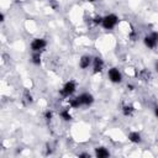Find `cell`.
Wrapping results in <instances>:
<instances>
[{"instance_id":"obj_5","label":"cell","mask_w":158,"mask_h":158,"mask_svg":"<svg viewBox=\"0 0 158 158\" xmlns=\"http://www.w3.org/2000/svg\"><path fill=\"white\" fill-rule=\"evenodd\" d=\"M47 46V41L44 38H35L31 42V49L32 52H42Z\"/></svg>"},{"instance_id":"obj_14","label":"cell","mask_w":158,"mask_h":158,"mask_svg":"<svg viewBox=\"0 0 158 158\" xmlns=\"http://www.w3.org/2000/svg\"><path fill=\"white\" fill-rule=\"evenodd\" d=\"M60 117L64 120V121H70L72 120V114L69 112V109H64L60 111Z\"/></svg>"},{"instance_id":"obj_7","label":"cell","mask_w":158,"mask_h":158,"mask_svg":"<svg viewBox=\"0 0 158 158\" xmlns=\"http://www.w3.org/2000/svg\"><path fill=\"white\" fill-rule=\"evenodd\" d=\"M79 99H80V102L83 106H90L93 102H94V96L89 93H83L79 95Z\"/></svg>"},{"instance_id":"obj_16","label":"cell","mask_w":158,"mask_h":158,"mask_svg":"<svg viewBox=\"0 0 158 158\" xmlns=\"http://www.w3.org/2000/svg\"><path fill=\"white\" fill-rule=\"evenodd\" d=\"M149 77H151V74H149V72H147V70H142V72L139 73V78H141L142 80H148Z\"/></svg>"},{"instance_id":"obj_12","label":"cell","mask_w":158,"mask_h":158,"mask_svg":"<svg viewBox=\"0 0 158 158\" xmlns=\"http://www.w3.org/2000/svg\"><path fill=\"white\" fill-rule=\"evenodd\" d=\"M31 62L35 65H41V63H42V54H41V52H33L32 57H31Z\"/></svg>"},{"instance_id":"obj_2","label":"cell","mask_w":158,"mask_h":158,"mask_svg":"<svg viewBox=\"0 0 158 158\" xmlns=\"http://www.w3.org/2000/svg\"><path fill=\"white\" fill-rule=\"evenodd\" d=\"M75 90H77V83L74 80H69L60 89V95L63 98H69L75 93Z\"/></svg>"},{"instance_id":"obj_26","label":"cell","mask_w":158,"mask_h":158,"mask_svg":"<svg viewBox=\"0 0 158 158\" xmlns=\"http://www.w3.org/2000/svg\"><path fill=\"white\" fill-rule=\"evenodd\" d=\"M88 1H90V2H94V1H95V0H88Z\"/></svg>"},{"instance_id":"obj_24","label":"cell","mask_w":158,"mask_h":158,"mask_svg":"<svg viewBox=\"0 0 158 158\" xmlns=\"http://www.w3.org/2000/svg\"><path fill=\"white\" fill-rule=\"evenodd\" d=\"M127 88H128V89H130V90H132V89H133V85H131V84H130V85H128V84H127Z\"/></svg>"},{"instance_id":"obj_8","label":"cell","mask_w":158,"mask_h":158,"mask_svg":"<svg viewBox=\"0 0 158 158\" xmlns=\"http://www.w3.org/2000/svg\"><path fill=\"white\" fill-rule=\"evenodd\" d=\"M91 64H93V58H91L89 54H84V56L80 57V59H79V67H80L81 69H86V68H89Z\"/></svg>"},{"instance_id":"obj_17","label":"cell","mask_w":158,"mask_h":158,"mask_svg":"<svg viewBox=\"0 0 158 158\" xmlns=\"http://www.w3.org/2000/svg\"><path fill=\"white\" fill-rule=\"evenodd\" d=\"M44 118H46L47 121H51V120L53 118V111H52V110H47V111L44 112Z\"/></svg>"},{"instance_id":"obj_1","label":"cell","mask_w":158,"mask_h":158,"mask_svg":"<svg viewBox=\"0 0 158 158\" xmlns=\"http://www.w3.org/2000/svg\"><path fill=\"white\" fill-rule=\"evenodd\" d=\"M118 23V16L115 14H109L102 17V27L105 30H112Z\"/></svg>"},{"instance_id":"obj_23","label":"cell","mask_w":158,"mask_h":158,"mask_svg":"<svg viewBox=\"0 0 158 158\" xmlns=\"http://www.w3.org/2000/svg\"><path fill=\"white\" fill-rule=\"evenodd\" d=\"M4 17H5L4 14H1V15H0V21H4Z\"/></svg>"},{"instance_id":"obj_11","label":"cell","mask_w":158,"mask_h":158,"mask_svg":"<svg viewBox=\"0 0 158 158\" xmlns=\"http://www.w3.org/2000/svg\"><path fill=\"white\" fill-rule=\"evenodd\" d=\"M121 111H122L123 116L130 117V116H132V115H133V112H135V107H133L132 105H130V104H125V105H122Z\"/></svg>"},{"instance_id":"obj_9","label":"cell","mask_w":158,"mask_h":158,"mask_svg":"<svg viewBox=\"0 0 158 158\" xmlns=\"http://www.w3.org/2000/svg\"><path fill=\"white\" fill-rule=\"evenodd\" d=\"M94 153H95V156H96L98 158H107V157L110 156L109 149H107L106 147H102V146L96 147L95 151H94Z\"/></svg>"},{"instance_id":"obj_18","label":"cell","mask_w":158,"mask_h":158,"mask_svg":"<svg viewBox=\"0 0 158 158\" xmlns=\"http://www.w3.org/2000/svg\"><path fill=\"white\" fill-rule=\"evenodd\" d=\"M94 23L95 25H101L102 23V16H95L94 17Z\"/></svg>"},{"instance_id":"obj_15","label":"cell","mask_w":158,"mask_h":158,"mask_svg":"<svg viewBox=\"0 0 158 158\" xmlns=\"http://www.w3.org/2000/svg\"><path fill=\"white\" fill-rule=\"evenodd\" d=\"M23 101H25V104H31L33 101L32 100V95H31V93L28 90H25V93H23Z\"/></svg>"},{"instance_id":"obj_22","label":"cell","mask_w":158,"mask_h":158,"mask_svg":"<svg viewBox=\"0 0 158 158\" xmlns=\"http://www.w3.org/2000/svg\"><path fill=\"white\" fill-rule=\"evenodd\" d=\"M154 115L157 116V118H158V106L156 107V110H154Z\"/></svg>"},{"instance_id":"obj_13","label":"cell","mask_w":158,"mask_h":158,"mask_svg":"<svg viewBox=\"0 0 158 158\" xmlns=\"http://www.w3.org/2000/svg\"><path fill=\"white\" fill-rule=\"evenodd\" d=\"M68 102H69V107H72V109H78V107H80V106H83L81 102H80L79 96L73 98V99H69Z\"/></svg>"},{"instance_id":"obj_6","label":"cell","mask_w":158,"mask_h":158,"mask_svg":"<svg viewBox=\"0 0 158 158\" xmlns=\"http://www.w3.org/2000/svg\"><path fill=\"white\" fill-rule=\"evenodd\" d=\"M102 69H104V60H102L100 57L93 58V73H94V74L101 73Z\"/></svg>"},{"instance_id":"obj_20","label":"cell","mask_w":158,"mask_h":158,"mask_svg":"<svg viewBox=\"0 0 158 158\" xmlns=\"http://www.w3.org/2000/svg\"><path fill=\"white\" fill-rule=\"evenodd\" d=\"M49 2H51V5H52V7H53V9H57L58 4H57V1H56V0H49Z\"/></svg>"},{"instance_id":"obj_3","label":"cell","mask_w":158,"mask_h":158,"mask_svg":"<svg viewBox=\"0 0 158 158\" xmlns=\"http://www.w3.org/2000/svg\"><path fill=\"white\" fill-rule=\"evenodd\" d=\"M143 43L147 48H156L158 44V32H152L151 35L146 36L143 38Z\"/></svg>"},{"instance_id":"obj_19","label":"cell","mask_w":158,"mask_h":158,"mask_svg":"<svg viewBox=\"0 0 158 158\" xmlns=\"http://www.w3.org/2000/svg\"><path fill=\"white\" fill-rule=\"evenodd\" d=\"M137 36H138V35H137L136 31H131V32H130V38H131L132 41H136V40H137Z\"/></svg>"},{"instance_id":"obj_10","label":"cell","mask_w":158,"mask_h":158,"mask_svg":"<svg viewBox=\"0 0 158 158\" xmlns=\"http://www.w3.org/2000/svg\"><path fill=\"white\" fill-rule=\"evenodd\" d=\"M128 141L135 143V144H138L142 141V136H141V133L138 131H131L128 133Z\"/></svg>"},{"instance_id":"obj_25","label":"cell","mask_w":158,"mask_h":158,"mask_svg":"<svg viewBox=\"0 0 158 158\" xmlns=\"http://www.w3.org/2000/svg\"><path fill=\"white\" fill-rule=\"evenodd\" d=\"M156 70H157V72H158V63H157V64H156Z\"/></svg>"},{"instance_id":"obj_21","label":"cell","mask_w":158,"mask_h":158,"mask_svg":"<svg viewBox=\"0 0 158 158\" xmlns=\"http://www.w3.org/2000/svg\"><path fill=\"white\" fill-rule=\"evenodd\" d=\"M79 157H80V158H90V154H89V153H80Z\"/></svg>"},{"instance_id":"obj_4","label":"cell","mask_w":158,"mask_h":158,"mask_svg":"<svg viewBox=\"0 0 158 158\" xmlns=\"http://www.w3.org/2000/svg\"><path fill=\"white\" fill-rule=\"evenodd\" d=\"M107 77L110 79L111 83H115V84H118L122 81V73L117 69V68H110L107 70Z\"/></svg>"}]
</instances>
